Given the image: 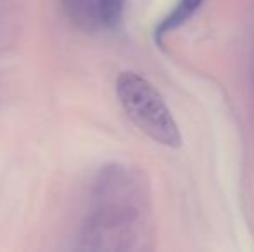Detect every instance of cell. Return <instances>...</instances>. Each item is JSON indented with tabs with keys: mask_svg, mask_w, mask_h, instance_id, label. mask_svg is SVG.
<instances>
[{
	"mask_svg": "<svg viewBox=\"0 0 254 252\" xmlns=\"http://www.w3.org/2000/svg\"><path fill=\"white\" fill-rule=\"evenodd\" d=\"M140 211L137 207V180L123 166H107L99 173L80 226L81 249H125L131 226Z\"/></svg>",
	"mask_w": 254,
	"mask_h": 252,
	"instance_id": "cell-1",
	"label": "cell"
},
{
	"mask_svg": "<svg viewBox=\"0 0 254 252\" xmlns=\"http://www.w3.org/2000/svg\"><path fill=\"white\" fill-rule=\"evenodd\" d=\"M116 95L125 114L149 138L166 147L182 145V135L170 107L151 81L133 71H123L116 80Z\"/></svg>",
	"mask_w": 254,
	"mask_h": 252,
	"instance_id": "cell-2",
	"label": "cell"
},
{
	"mask_svg": "<svg viewBox=\"0 0 254 252\" xmlns=\"http://www.w3.org/2000/svg\"><path fill=\"white\" fill-rule=\"evenodd\" d=\"M204 0H180L178 5L161 21V24L156 28V33H154V38L161 44L163 37L170 31H173L175 28L182 26L184 23H187L189 19L192 17V14L201 7V3Z\"/></svg>",
	"mask_w": 254,
	"mask_h": 252,
	"instance_id": "cell-3",
	"label": "cell"
},
{
	"mask_svg": "<svg viewBox=\"0 0 254 252\" xmlns=\"http://www.w3.org/2000/svg\"><path fill=\"white\" fill-rule=\"evenodd\" d=\"M64 12L74 24L90 28L99 21V0H61Z\"/></svg>",
	"mask_w": 254,
	"mask_h": 252,
	"instance_id": "cell-4",
	"label": "cell"
},
{
	"mask_svg": "<svg viewBox=\"0 0 254 252\" xmlns=\"http://www.w3.org/2000/svg\"><path fill=\"white\" fill-rule=\"evenodd\" d=\"M127 0H99V23L106 28H116L123 17Z\"/></svg>",
	"mask_w": 254,
	"mask_h": 252,
	"instance_id": "cell-5",
	"label": "cell"
}]
</instances>
